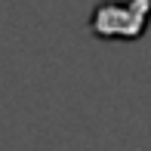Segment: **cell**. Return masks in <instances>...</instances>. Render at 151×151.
I'll list each match as a JSON object with an SVG mask.
<instances>
[{
    "instance_id": "obj_1",
    "label": "cell",
    "mask_w": 151,
    "mask_h": 151,
    "mask_svg": "<svg viewBox=\"0 0 151 151\" xmlns=\"http://www.w3.org/2000/svg\"><path fill=\"white\" fill-rule=\"evenodd\" d=\"M148 9H136V0H129L127 6L120 3H102L99 9L93 12V31L99 37H139L142 28H145Z\"/></svg>"
}]
</instances>
